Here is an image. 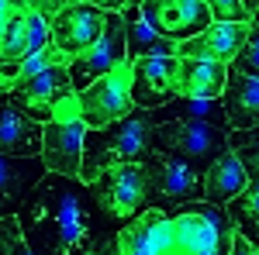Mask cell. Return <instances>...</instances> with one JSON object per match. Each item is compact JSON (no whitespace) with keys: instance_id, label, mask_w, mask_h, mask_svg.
<instances>
[{"instance_id":"obj_10","label":"cell","mask_w":259,"mask_h":255,"mask_svg":"<svg viewBox=\"0 0 259 255\" xmlns=\"http://www.w3.org/2000/svg\"><path fill=\"white\" fill-rule=\"evenodd\" d=\"M107 14L97 4H62L56 18H49V35H52V48H59L66 59H80L87 48H94V41L104 31Z\"/></svg>"},{"instance_id":"obj_20","label":"cell","mask_w":259,"mask_h":255,"mask_svg":"<svg viewBox=\"0 0 259 255\" xmlns=\"http://www.w3.org/2000/svg\"><path fill=\"white\" fill-rule=\"evenodd\" d=\"M200 179H204V203H211V207H225V203L239 200L249 186V176H245L242 162L235 159V152L218 156Z\"/></svg>"},{"instance_id":"obj_23","label":"cell","mask_w":259,"mask_h":255,"mask_svg":"<svg viewBox=\"0 0 259 255\" xmlns=\"http://www.w3.org/2000/svg\"><path fill=\"white\" fill-rule=\"evenodd\" d=\"M207 7H211V21L218 24H252L259 0H214Z\"/></svg>"},{"instance_id":"obj_16","label":"cell","mask_w":259,"mask_h":255,"mask_svg":"<svg viewBox=\"0 0 259 255\" xmlns=\"http://www.w3.org/2000/svg\"><path fill=\"white\" fill-rule=\"evenodd\" d=\"M0 156H7V159L41 156V124L31 121L11 100L0 104Z\"/></svg>"},{"instance_id":"obj_25","label":"cell","mask_w":259,"mask_h":255,"mask_svg":"<svg viewBox=\"0 0 259 255\" xmlns=\"http://www.w3.org/2000/svg\"><path fill=\"white\" fill-rule=\"evenodd\" d=\"M0 255H35L28 238L21 231V221L18 214L11 217H0Z\"/></svg>"},{"instance_id":"obj_30","label":"cell","mask_w":259,"mask_h":255,"mask_svg":"<svg viewBox=\"0 0 259 255\" xmlns=\"http://www.w3.org/2000/svg\"><path fill=\"white\" fill-rule=\"evenodd\" d=\"M249 135H252V138H259V128H252V131H249Z\"/></svg>"},{"instance_id":"obj_4","label":"cell","mask_w":259,"mask_h":255,"mask_svg":"<svg viewBox=\"0 0 259 255\" xmlns=\"http://www.w3.org/2000/svg\"><path fill=\"white\" fill-rule=\"evenodd\" d=\"M90 193L100 203V211L111 217H139L142 211H152V176L145 162H121L104 169L94 183Z\"/></svg>"},{"instance_id":"obj_22","label":"cell","mask_w":259,"mask_h":255,"mask_svg":"<svg viewBox=\"0 0 259 255\" xmlns=\"http://www.w3.org/2000/svg\"><path fill=\"white\" fill-rule=\"evenodd\" d=\"M225 214L232 217L235 235L245 238V241L259 252V179H249L245 193H242L239 200H232Z\"/></svg>"},{"instance_id":"obj_9","label":"cell","mask_w":259,"mask_h":255,"mask_svg":"<svg viewBox=\"0 0 259 255\" xmlns=\"http://www.w3.org/2000/svg\"><path fill=\"white\" fill-rule=\"evenodd\" d=\"M139 14L149 21V28H156L173 45L197 38L214 24L211 7L204 0H145V4H139Z\"/></svg>"},{"instance_id":"obj_18","label":"cell","mask_w":259,"mask_h":255,"mask_svg":"<svg viewBox=\"0 0 259 255\" xmlns=\"http://www.w3.org/2000/svg\"><path fill=\"white\" fill-rule=\"evenodd\" d=\"M38 159H7L0 156V217H11L21 203L31 196V190L41 179Z\"/></svg>"},{"instance_id":"obj_3","label":"cell","mask_w":259,"mask_h":255,"mask_svg":"<svg viewBox=\"0 0 259 255\" xmlns=\"http://www.w3.org/2000/svg\"><path fill=\"white\" fill-rule=\"evenodd\" d=\"M232 217L211 203H190L173 217V252L169 255H232Z\"/></svg>"},{"instance_id":"obj_2","label":"cell","mask_w":259,"mask_h":255,"mask_svg":"<svg viewBox=\"0 0 259 255\" xmlns=\"http://www.w3.org/2000/svg\"><path fill=\"white\" fill-rule=\"evenodd\" d=\"M152 131L156 124L149 118V111H132L124 121L104 128V131H87L83 135V162H80V179H94L121 162H145L152 156Z\"/></svg>"},{"instance_id":"obj_12","label":"cell","mask_w":259,"mask_h":255,"mask_svg":"<svg viewBox=\"0 0 259 255\" xmlns=\"http://www.w3.org/2000/svg\"><path fill=\"white\" fill-rule=\"evenodd\" d=\"M73 93V83H69V69L62 66H52V69H41L35 79H28L24 86H14L11 90V104L21 107L24 114L38 124H49L56 107Z\"/></svg>"},{"instance_id":"obj_8","label":"cell","mask_w":259,"mask_h":255,"mask_svg":"<svg viewBox=\"0 0 259 255\" xmlns=\"http://www.w3.org/2000/svg\"><path fill=\"white\" fill-rule=\"evenodd\" d=\"M121 62H128V41H124V18L107 14L104 31L94 41V48H87V56L69 62V83L73 93H83L87 86H94L100 76H107L111 69H118Z\"/></svg>"},{"instance_id":"obj_24","label":"cell","mask_w":259,"mask_h":255,"mask_svg":"<svg viewBox=\"0 0 259 255\" xmlns=\"http://www.w3.org/2000/svg\"><path fill=\"white\" fill-rule=\"evenodd\" d=\"M228 148L242 162L245 176L259 179V138H252L249 131H228Z\"/></svg>"},{"instance_id":"obj_1","label":"cell","mask_w":259,"mask_h":255,"mask_svg":"<svg viewBox=\"0 0 259 255\" xmlns=\"http://www.w3.org/2000/svg\"><path fill=\"white\" fill-rule=\"evenodd\" d=\"M21 231L38 241L45 255H83L90 241V221L80 183L59 173L41 176L31 196L24 200Z\"/></svg>"},{"instance_id":"obj_31","label":"cell","mask_w":259,"mask_h":255,"mask_svg":"<svg viewBox=\"0 0 259 255\" xmlns=\"http://www.w3.org/2000/svg\"><path fill=\"white\" fill-rule=\"evenodd\" d=\"M256 24H259V11H256Z\"/></svg>"},{"instance_id":"obj_21","label":"cell","mask_w":259,"mask_h":255,"mask_svg":"<svg viewBox=\"0 0 259 255\" xmlns=\"http://www.w3.org/2000/svg\"><path fill=\"white\" fill-rule=\"evenodd\" d=\"M225 79H228V66H221V62L180 59V66H177V97L221 100Z\"/></svg>"},{"instance_id":"obj_32","label":"cell","mask_w":259,"mask_h":255,"mask_svg":"<svg viewBox=\"0 0 259 255\" xmlns=\"http://www.w3.org/2000/svg\"><path fill=\"white\" fill-rule=\"evenodd\" d=\"M83 255H94V252H83Z\"/></svg>"},{"instance_id":"obj_27","label":"cell","mask_w":259,"mask_h":255,"mask_svg":"<svg viewBox=\"0 0 259 255\" xmlns=\"http://www.w3.org/2000/svg\"><path fill=\"white\" fill-rule=\"evenodd\" d=\"M14 11H18V4L0 0V45H4V35H7V24H11V18H14Z\"/></svg>"},{"instance_id":"obj_19","label":"cell","mask_w":259,"mask_h":255,"mask_svg":"<svg viewBox=\"0 0 259 255\" xmlns=\"http://www.w3.org/2000/svg\"><path fill=\"white\" fill-rule=\"evenodd\" d=\"M121 18H124L128 62H139V59H177V45H173L169 38H162L156 28H149V21L139 14V4H124Z\"/></svg>"},{"instance_id":"obj_14","label":"cell","mask_w":259,"mask_h":255,"mask_svg":"<svg viewBox=\"0 0 259 255\" xmlns=\"http://www.w3.org/2000/svg\"><path fill=\"white\" fill-rule=\"evenodd\" d=\"M121 255H169L173 252V217H166L162 211H142L139 217H132L124 224V231L118 235Z\"/></svg>"},{"instance_id":"obj_5","label":"cell","mask_w":259,"mask_h":255,"mask_svg":"<svg viewBox=\"0 0 259 255\" xmlns=\"http://www.w3.org/2000/svg\"><path fill=\"white\" fill-rule=\"evenodd\" d=\"M83 135H87V124L80 118V100H76V93H69L56 107L52 121L41 124V166L49 173L80 179Z\"/></svg>"},{"instance_id":"obj_29","label":"cell","mask_w":259,"mask_h":255,"mask_svg":"<svg viewBox=\"0 0 259 255\" xmlns=\"http://www.w3.org/2000/svg\"><path fill=\"white\" fill-rule=\"evenodd\" d=\"M94 255H121V248H118V238H107V241H104V245H100V248H97Z\"/></svg>"},{"instance_id":"obj_7","label":"cell","mask_w":259,"mask_h":255,"mask_svg":"<svg viewBox=\"0 0 259 255\" xmlns=\"http://www.w3.org/2000/svg\"><path fill=\"white\" fill-rule=\"evenodd\" d=\"M76 100H80V118L87 124V131H104V128L124 121L135 111V104H132V62H121L118 69L100 76L94 86L76 93Z\"/></svg>"},{"instance_id":"obj_17","label":"cell","mask_w":259,"mask_h":255,"mask_svg":"<svg viewBox=\"0 0 259 255\" xmlns=\"http://www.w3.org/2000/svg\"><path fill=\"white\" fill-rule=\"evenodd\" d=\"M221 111L228 131H252L259 128V79L239 76L228 69L225 93H221Z\"/></svg>"},{"instance_id":"obj_11","label":"cell","mask_w":259,"mask_h":255,"mask_svg":"<svg viewBox=\"0 0 259 255\" xmlns=\"http://www.w3.org/2000/svg\"><path fill=\"white\" fill-rule=\"evenodd\" d=\"M145 169L152 176V193L159 196V203H169V207L183 203V207H190V203L204 200V179H200V173L190 162L152 152L145 159Z\"/></svg>"},{"instance_id":"obj_13","label":"cell","mask_w":259,"mask_h":255,"mask_svg":"<svg viewBox=\"0 0 259 255\" xmlns=\"http://www.w3.org/2000/svg\"><path fill=\"white\" fill-rule=\"evenodd\" d=\"M180 59H139L132 62V104L139 111H159L177 100Z\"/></svg>"},{"instance_id":"obj_28","label":"cell","mask_w":259,"mask_h":255,"mask_svg":"<svg viewBox=\"0 0 259 255\" xmlns=\"http://www.w3.org/2000/svg\"><path fill=\"white\" fill-rule=\"evenodd\" d=\"M232 255H256V248H252V245H249V241H245V238H232Z\"/></svg>"},{"instance_id":"obj_15","label":"cell","mask_w":259,"mask_h":255,"mask_svg":"<svg viewBox=\"0 0 259 255\" xmlns=\"http://www.w3.org/2000/svg\"><path fill=\"white\" fill-rule=\"evenodd\" d=\"M252 24H211L204 35L177 45V59H204V62H235V56L242 52V45L249 38Z\"/></svg>"},{"instance_id":"obj_26","label":"cell","mask_w":259,"mask_h":255,"mask_svg":"<svg viewBox=\"0 0 259 255\" xmlns=\"http://www.w3.org/2000/svg\"><path fill=\"white\" fill-rule=\"evenodd\" d=\"M232 73L259 79V24H252V31H249V38L242 45V52L235 56V62H232Z\"/></svg>"},{"instance_id":"obj_6","label":"cell","mask_w":259,"mask_h":255,"mask_svg":"<svg viewBox=\"0 0 259 255\" xmlns=\"http://www.w3.org/2000/svg\"><path fill=\"white\" fill-rule=\"evenodd\" d=\"M152 148H162L166 156L183 159L194 169L204 166V162L211 166L218 156L232 152L228 148V131L214 128V124H204V121H166V124H156Z\"/></svg>"},{"instance_id":"obj_33","label":"cell","mask_w":259,"mask_h":255,"mask_svg":"<svg viewBox=\"0 0 259 255\" xmlns=\"http://www.w3.org/2000/svg\"><path fill=\"white\" fill-rule=\"evenodd\" d=\"M256 255H259V252H256Z\"/></svg>"}]
</instances>
